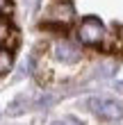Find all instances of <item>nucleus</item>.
I'll return each mask as SVG.
<instances>
[{
    "label": "nucleus",
    "mask_w": 123,
    "mask_h": 125,
    "mask_svg": "<svg viewBox=\"0 0 123 125\" xmlns=\"http://www.w3.org/2000/svg\"><path fill=\"white\" fill-rule=\"evenodd\" d=\"M105 25L100 23L98 18L93 16H87L80 27H78V39H80V43H84V46H100V43L105 41Z\"/></svg>",
    "instance_id": "f257e3e1"
},
{
    "label": "nucleus",
    "mask_w": 123,
    "mask_h": 125,
    "mask_svg": "<svg viewBox=\"0 0 123 125\" xmlns=\"http://www.w3.org/2000/svg\"><path fill=\"white\" fill-rule=\"evenodd\" d=\"M89 109L98 118L103 121H119L123 116V107L119 100H112V98H91L89 100Z\"/></svg>",
    "instance_id": "f03ea898"
},
{
    "label": "nucleus",
    "mask_w": 123,
    "mask_h": 125,
    "mask_svg": "<svg viewBox=\"0 0 123 125\" xmlns=\"http://www.w3.org/2000/svg\"><path fill=\"white\" fill-rule=\"evenodd\" d=\"M55 57L57 59H62V62H68V64H73L80 59V48L75 46V43H68V41H59L55 46Z\"/></svg>",
    "instance_id": "7ed1b4c3"
},
{
    "label": "nucleus",
    "mask_w": 123,
    "mask_h": 125,
    "mask_svg": "<svg viewBox=\"0 0 123 125\" xmlns=\"http://www.w3.org/2000/svg\"><path fill=\"white\" fill-rule=\"evenodd\" d=\"M75 16L73 7H71V2H57L53 9L48 11V18L50 21H57V23H71Z\"/></svg>",
    "instance_id": "20e7f679"
},
{
    "label": "nucleus",
    "mask_w": 123,
    "mask_h": 125,
    "mask_svg": "<svg viewBox=\"0 0 123 125\" xmlns=\"http://www.w3.org/2000/svg\"><path fill=\"white\" fill-rule=\"evenodd\" d=\"M14 64V57H11V50L0 46V73H7Z\"/></svg>",
    "instance_id": "39448f33"
},
{
    "label": "nucleus",
    "mask_w": 123,
    "mask_h": 125,
    "mask_svg": "<svg viewBox=\"0 0 123 125\" xmlns=\"http://www.w3.org/2000/svg\"><path fill=\"white\" fill-rule=\"evenodd\" d=\"M53 125H82V123L78 121V118H71V116H68V118H62V121H55Z\"/></svg>",
    "instance_id": "423d86ee"
},
{
    "label": "nucleus",
    "mask_w": 123,
    "mask_h": 125,
    "mask_svg": "<svg viewBox=\"0 0 123 125\" xmlns=\"http://www.w3.org/2000/svg\"><path fill=\"white\" fill-rule=\"evenodd\" d=\"M7 32H9V25H7L5 21H0V39H7V36H9Z\"/></svg>",
    "instance_id": "0eeeda50"
},
{
    "label": "nucleus",
    "mask_w": 123,
    "mask_h": 125,
    "mask_svg": "<svg viewBox=\"0 0 123 125\" xmlns=\"http://www.w3.org/2000/svg\"><path fill=\"white\" fill-rule=\"evenodd\" d=\"M7 7H9V0H0V11L7 9Z\"/></svg>",
    "instance_id": "6e6552de"
}]
</instances>
